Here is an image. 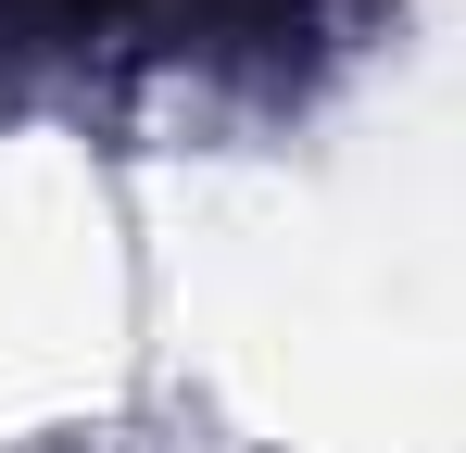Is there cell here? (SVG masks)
I'll return each mask as SVG.
<instances>
[{"label":"cell","mask_w":466,"mask_h":453,"mask_svg":"<svg viewBox=\"0 0 466 453\" xmlns=\"http://www.w3.org/2000/svg\"><path fill=\"white\" fill-rule=\"evenodd\" d=\"M38 13H114V0H38Z\"/></svg>","instance_id":"cell-1"}]
</instances>
